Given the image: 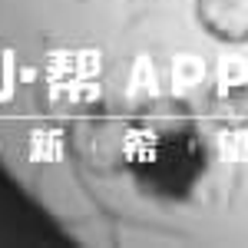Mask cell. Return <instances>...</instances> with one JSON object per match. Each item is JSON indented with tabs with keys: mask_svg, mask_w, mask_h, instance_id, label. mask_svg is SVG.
Wrapping results in <instances>:
<instances>
[{
	"mask_svg": "<svg viewBox=\"0 0 248 248\" xmlns=\"http://www.w3.org/2000/svg\"><path fill=\"white\" fill-rule=\"evenodd\" d=\"M195 20L215 43H248V0H195Z\"/></svg>",
	"mask_w": 248,
	"mask_h": 248,
	"instance_id": "1",
	"label": "cell"
},
{
	"mask_svg": "<svg viewBox=\"0 0 248 248\" xmlns=\"http://www.w3.org/2000/svg\"><path fill=\"white\" fill-rule=\"evenodd\" d=\"M242 73L245 70L225 63L212 90V119L229 129H238L242 119H248V83L242 79Z\"/></svg>",
	"mask_w": 248,
	"mask_h": 248,
	"instance_id": "2",
	"label": "cell"
}]
</instances>
